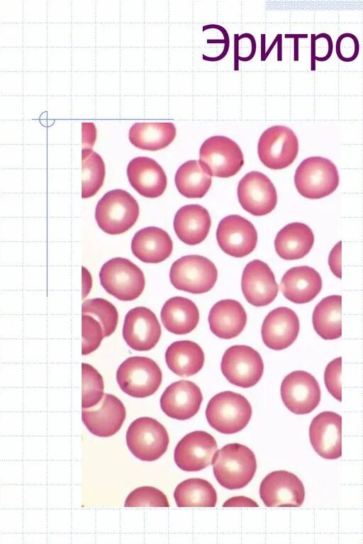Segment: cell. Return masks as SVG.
<instances>
[{"instance_id": "6da1fadb", "label": "cell", "mask_w": 363, "mask_h": 544, "mask_svg": "<svg viewBox=\"0 0 363 544\" xmlns=\"http://www.w3.org/2000/svg\"><path fill=\"white\" fill-rule=\"evenodd\" d=\"M212 465L216 480L228 489H238L247 486L257 469L254 453L240 443L227 444L217 450Z\"/></svg>"}, {"instance_id": "7a4b0ae2", "label": "cell", "mask_w": 363, "mask_h": 544, "mask_svg": "<svg viewBox=\"0 0 363 544\" xmlns=\"http://www.w3.org/2000/svg\"><path fill=\"white\" fill-rule=\"evenodd\" d=\"M139 206L128 191L116 189L106 192L98 201L95 218L99 227L110 235L128 231L139 216Z\"/></svg>"}, {"instance_id": "3957f363", "label": "cell", "mask_w": 363, "mask_h": 544, "mask_svg": "<svg viewBox=\"0 0 363 544\" xmlns=\"http://www.w3.org/2000/svg\"><path fill=\"white\" fill-rule=\"evenodd\" d=\"M252 407L240 394L225 391L213 396L206 409L208 424L217 431L233 434L242 431L249 423Z\"/></svg>"}, {"instance_id": "277c9868", "label": "cell", "mask_w": 363, "mask_h": 544, "mask_svg": "<svg viewBox=\"0 0 363 544\" xmlns=\"http://www.w3.org/2000/svg\"><path fill=\"white\" fill-rule=\"evenodd\" d=\"M339 174L335 165L329 159L312 156L304 159L294 174V184L298 193L306 199L325 197L337 189Z\"/></svg>"}, {"instance_id": "5b68a950", "label": "cell", "mask_w": 363, "mask_h": 544, "mask_svg": "<svg viewBox=\"0 0 363 544\" xmlns=\"http://www.w3.org/2000/svg\"><path fill=\"white\" fill-rule=\"evenodd\" d=\"M99 279L104 289L121 301L137 299L145 286L143 271L124 257H114L106 262L101 268Z\"/></svg>"}, {"instance_id": "8992f818", "label": "cell", "mask_w": 363, "mask_h": 544, "mask_svg": "<svg viewBox=\"0 0 363 544\" xmlns=\"http://www.w3.org/2000/svg\"><path fill=\"white\" fill-rule=\"evenodd\" d=\"M116 380L121 389L135 398L152 395L159 389L162 374L158 365L146 357L133 356L118 367Z\"/></svg>"}, {"instance_id": "52a82bcc", "label": "cell", "mask_w": 363, "mask_h": 544, "mask_svg": "<svg viewBox=\"0 0 363 544\" xmlns=\"http://www.w3.org/2000/svg\"><path fill=\"white\" fill-rule=\"evenodd\" d=\"M218 278L215 265L206 257L197 255H185L172 265L169 279L179 290L194 294L210 291Z\"/></svg>"}, {"instance_id": "ba28073f", "label": "cell", "mask_w": 363, "mask_h": 544, "mask_svg": "<svg viewBox=\"0 0 363 544\" xmlns=\"http://www.w3.org/2000/svg\"><path fill=\"white\" fill-rule=\"evenodd\" d=\"M126 444L131 453L143 461H154L167 451L169 435L166 428L150 417L134 420L126 432Z\"/></svg>"}, {"instance_id": "9c48e42d", "label": "cell", "mask_w": 363, "mask_h": 544, "mask_svg": "<svg viewBox=\"0 0 363 544\" xmlns=\"http://www.w3.org/2000/svg\"><path fill=\"white\" fill-rule=\"evenodd\" d=\"M199 162L209 175L225 178L240 171L244 165V157L234 140L226 136L214 135L201 145Z\"/></svg>"}, {"instance_id": "30bf717a", "label": "cell", "mask_w": 363, "mask_h": 544, "mask_svg": "<svg viewBox=\"0 0 363 544\" xmlns=\"http://www.w3.org/2000/svg\"><path fill=\"white\" fill-rule=\"evenodd\" d=\"M260 161L272 170H281L293 163L298 152V140L290 128L276 125L266 129L257 145Z\"/></svg>"}, {"instance_id": "8fae6325", "label": "cell", "mask_w": 363, "mask_h": 544, "mask_svg": "<svg viewBox=\"0 0 363 544\" xmlns=\"http://www.w3.org/2000/svg\"><path fill=\"white\" fill-rule=\"evenodd\" d=\"M220 369L229 382L238 387L249 388L260 380L264 372V363L257 350L247 345H236L225 351Z\"/></svg>"}, {"instance_id": "7c38bea8", "label": "cell", "mask_w": 363, "mask_h": 544, "mask_svg": "<svg viewBox=\"0 0 363 544\" xmlns=\"http://www.w3.org/2000/svg\"><path fill=\"white\" fill-rule=\"evenodd\" d=\"M320 388L310 373L296 370L287 374L281 384V397L285 406L298 415L312 412L320 401Z\"/></svg>"}, {"instance_id": "4fadbf2b", "label": "cell", "mask_w": 363, "mask_h": 544, "mask_svg": "<svg viewBox=\"0 0 363 544\" xmlns=\"http://www.w3.org/2000/svg\"><path fill=\"white\" fill-rule=\"evenodd\" d=\"M259 496L268 507H299L305 498L304 486L294 474L285 471H274L262 481Z\"/></svg>"}, {"instance_id": "5bb4252c", "label": "cell", "mask_w": 363, "mask_h": 544, "mask_svg": "<svg viewBox=\"0 0 363 544\" xmlns=\"http://www.w3.org/2000/svg\"><path fill=\"white\" fill-rule=\"evenodd\" d=\"M238 198L243 209L256 216L268 214L277 203L274 185L267 175L257 171L247 173L240 180Z\"/></svg>"}, {"instance_id": "9a60e30c", "label": "cell", "mask_w": 363, "mask_h": 544, "mask_svg": "<svg viewBox=\"0 0 363 544\" xmlns=\"http://www.w3.org/2000/svg\"><path fill=\"white\" fill-rule=\"evenodd\" d=\"M216 238L225 253L242 257L255 248L257 233L253 224L246 218L239 215H229L219 222Z\"/></svg>"}, {"instance_id": "2e32d148", "label": "cell", "mask_w": 363, "mask_h": 544, "mask_svg": "<svg viewBox=\"0 0 363 544\" xmlns=\"http://www.w3.org/2000/svg\"><path fill=\"white\" fill-rule=\"evenodd\" d=\"M217 450V443L211 434L196 431L186 434L177 443L174 459L181 470L196 472L212 464Z\"/></svg>"}, {"instance_id": "e0dca14e", "label": "cell", "mask_w": 363, "mask_h": 544, "mask_svg": "<svg viewBox=\"0 0 363 544\" xmlns=\"http://www.w3.org/2000/svg\"><path fill=\"white\" fill-rule=\"evenodd\" d=\"M162 331L155 314L148 308L138 306L125 315L123 337L127 345L138 351H147L158 343Z\"/></svg>"}, {"instance_id": "ac0fdd59", "label": "cell", "mask_w": 363, "mask_h": 544, "mask_svg": "<svg viewBox=\"0 0 363 544\" xmlns=\"http://www.w3.org/2000/svg\"><path fill=\"white\" fill-rule=\"evenodd\" d=\"M125 416V408L122 401L111 394H104L96 405L82 410L84 424L91 433L99 437H110L116 434Z\"/></svg>"}, {"instance_id": "d6986e66", "label": "cell", "mask_w": 363, "mask_h": 544, "mask_svg": "<svg viewBox=\"0 0 363 544\" xmlns=\"http://www.w3.org/2000/svg\"><path fill=\"white\" fill-rule=\"evenodd\" d=\"M241 288L246 300L258 307L272 303L279 291L272 270L267 263L259 260H254L245 267Z\"/></svg>"}, {"instance_id": "ffe728a7", "label": "cell", "mask_w": 363, "mask_h": 544, "mask_svg": "<svg viewBox=\"0 0 363 544\" xmlns=\"http://www.w3.org/2000/svg\"><path fill=\"white\" fill-rule=\"evenodd\" d=\"M309 438L314 450L326 460L342 456V417L333 411H323L312 420Z\"/></svg>"}, {"instance_id": "44dd1931", "label": "cell", "mask_w": 363, "mask_h": 544, "mask_svg": "<svg viewBox=\"0 0 363 544\" xmlns=\"http://www.w3.org/2000/svg\"><path fill=\"white\" fill-rule=\"evenodd\" d=\"M203 395L193 382L179 380L169 384L162 393L160 403L162 411L177 420H187L200 409Z\"/></svg>"}, {"instance_id": "7402d4cb", "label": "cell", "mask_w": 363, "mask_h": 544, "mask_svg": "<svg viewBox=\"0 0 363 544\" xmlns=\"http://www.w3.org/2000/svg\"><path fill=\"white\" fill-rule=\"evenodd\" d=\"M300 323L296 313L281 306L271 311L264 318L261 333L264 345L274 350L289 347L298 337Z\"/></svg>"}, {"instance_id": "603a6c76", "label": "cell", "mask_w": 363, "mask_h": 544, "mask_svg": "<svg viewBox=\"0 0 363 544\" xmlns=\"http://www.w3.org/2000/svg\"><path fill=\"white\" fill-rule=\"evenodd\" d=\"M126 172L132 187L145 197H159L166 189V174L162 167L150 157L140 156L132 159Z\"/></svg>"}, {"instance_id": "cb8c5ba5", "label": "cell", "mask_w": 363, "mask_h": 544, "mask_svg": "<svg viewBox=\"0 0 363 544\" xmlns=\"http://www.w3.org/2000/svg\"><path fill=\"white\" fill-rule=\"evenodd\" d=\"M280 288L288 300L295 304H306L320 293L322 279L313 267H294L285 272L281 280Z\"/></svg>"}, {"instance_id": "d4e9b609", "label": "cell", "mask_w": 363, "mask_h": 544, "mask_svg": "<svg viewBox=\"0 0 363 544\" xmlns=\"http://www.w3.org/2000/svg\"><path fill=\"white\" fill-rule=\"evenodd\" d=\"M208 319L211 332L220 338L228 340L241 333L247 318L240 302L233 299H224L213 306Z\"/></svg>"}, {"instance_id": "484cf974", "label": "cell", "mask_w": 363, "mask_h": 544, "mask_svg": "<svg viewBox=\"0 0 363 544\" xmlns=\"http://www.w3.org/2000/svg\"><path fill=\"white\" fill-rule=\"evenodd\" d=\"M173 224L179 240L185 244L194 245L207 237L211 220L206 209L199 204H188L177 211Z\"/></svg>"}, {"instance_id": "4316f807", "label": "cell", "mask_w": 363, "mask_h": 544, "mask_svg": "<svg viewBox=\"0 0 363 544\" xmlns=\"http://www.w3.org/2000/svg\"><path fill=\"white\" fill-rule=\"evenodd\" d=\"M173 243L163 229L149 226L139 230L131 241V251L140 260L146 263H159L169 257Z\"/></svg>"}, {"instance_id": "83f0119b", "label": "cell", "mask_w": 363, "mask_h": 544, "mask_svg": "<svg viewBox=\"0 0 363 544\" xmlns=\"http://www.w3.org/2000/svg\"><path fill=\"white\" fill-rule=\"evenodd\" d=\"M314 243V235L305 223L294 222L281 228L274 240L277 255L286 260H298L305 257Z\"/></svg>"}, {"instance_id": "f1b7e54d", "label": "cell", "mask_w": 363, "mask_h": 544, "mask_svg": "<svg viewBox=\"0 0 363 544\" xmlns=\"http://www.w3.org/2000/svg\"><path fill=\"white\" fill-rule=\"evenodd\" d=\"M160 317L168 331L176 335H185L196 328L199 321V311L191 300L174 296L164 304Z\"/></svg>"}, {"instance_id": "f546056e", "label": "cell", "mask_w": 363, "mask_h": 544, "mask_svg": "<svg viewBox=\"0 0 363 544\" xmlns=\"http://www.w3.org/2000/svg\"><path fill=\"white\" fill-rule=\"evenodd\" d=\"M172 122H137L129 129L130 142L136 148L156 151L167 147L176 137Z\"/></svg>"}, {"instance_id": "4dcf8cb0", "label": "cell", "mask_w": 363, "mask_h": 544, "mask_svg": "<svg viewBox=\"0 0 363 544\" xmlns=\"http://www.w3.org/2000/svg\"><path fill=\"white\" fill-rule=\"evenodd\" d=\"M202 348L191 340L172 343L165 352L169 369L180 377H189L199 372L204 364Z\"/></svg>"}, {"instance_id": "1f68e13d", "label": "cell", "mask_w": 363, "mask_h": 544, "mask_svg": "<svg viewBox=\"0 0 363 544\" xmlns=\"http://www.w3.org/2000/svg\"><path fill=\"white\" fill-rule=\"evenodd\" d=\"M342 296L330 295L323 298L315 307L312 322L317 334L324 340H335L342 335Z\"/></svg>"}, {"instance_id": "d6a6232c", "label": "cell", "mask_w": 363, "mask_h": 544, "mask_svg": "<svg viewBox=\"0 0 363 544\" xmlns=\"http://www.w3.org/2000/svg\"><path fill=\"white\" fill-rule=\"evenodd\" d=\"M174 181L182 195L189 199H199L208 192L211 185V176L203 170L199 160H189L178 168Z\"/></svg>"}, {"instance_id": "836d02e7", "label": "cell", "mask_w": 363, "mask_h": 544, "mask_svg": "<svg viewBox=\"0 0 363 544\" xmlns=\"http://www.w3.org/2000/svg\"><path fill=\"white\" fill-rule=\"evenodd\" d=\"M174 497L179 507H214L217 501V494L213 485L200 478H190L182 482L177 486Z\"/></svg>"}, {"instance_id": "e575fe53", "label": "cell", "mask_w": 363, "mask_h": 544, "mask_svg": "<svg viewBox=\"0 0 363 544\" xmlns=\"http://www.w3.org/2000/svg\"><path fill=\"white\" fill-rule=\"evenodd\" d=\"M105 165L101 157L91 148L82 150V197L94 196L102 187L105 178Z\"/></svg>"}, {"instance_id": "d590c367", "label": "cell", "mask_w": 363, "mask_h": 544, "mask_svg": "<svg viewBox=\"0 0 363 544\" xmlns=\"http://www.w3.org/2000/svg\"><path fill=\"white\" fill-rule=\"evenodd\" d=\"M82 314L97 318L102 326L104 337L111 335L116 328L118 320L117 309L104 299L85 300L82 306Z\"/></svg>"}, {"instance_id": "8d00e7d4", "label": "cell", "mask_w": 363, "mask_h": 544, "mask_svg": "<svg viewBox=\"0 0 363 544\" xmlns=\"http://www.w3.org/2000/svg\"><path fill=\"white\" fill-rule=\"evenodd\" d=\"M82 407L96 405L104 396V381L100 373L91 365L82 363Z\"/></svg>"}, {"instance_id": "74e56055", "label": "cell", "mask_w": 363, "mask_h": 544, "mask_svg": "<svg viewBox=\"0 0 363 544\" xmlns=\"http://www.w3.org/2000/svg\"><path fill=\"white\" fill-rule=\"evenodd\" d=\"M125 507L158 506L169 507L166 495L160 490L150 486L136 488L127 496Z\"/></svg>"}, {"instance_id": "f35d334b", "label": "cell", "mask_w": 363, "mask_h": 544, "mask_svg": "<svg viewBox=\"0 0 363 544\" xmlns=\"http://www.w3.org/2000/svg\"><path fill=\"white\" fill-rule=\"evenodd\" d=\"M82 338L83 355L96 350L104 338L101 323L91 316L82 314Z\"/></svg>"}, {"instance_id": "ab89813d", "label": "cell", "mask_w": 363, "mask_h": 544, "mask_svg": "<svg viewBox=\"0 0 363 544\" xmlns=\"http://www.w3.org/2000/svg\"><path fill=\"white\" fill-rule=\"evenodd\" d=\"M335 50L337 56L340 60L350 62L354 60L359 55V40L352 33H342L337 39Z\"/></svg>"}, {"instance_id": "60d3db41", "label": "cell", "mask_w": 363, "mask_h": 544, "mask_svg": "<svg viewBox=\"0 0 363 544\" xmlns=\"http://www.w3.org/2000/svg\"><path fill=\"white\" fill-rule=\"evenodd\" d=\"M342 367V357H338L330 361L324 372V382L330 394L337 400L342 401V389L340 381Z\"/></svg>"}, {"instance_id": "b9f144b4", "label": "cell", "mask_w": 363, "mask_h": 544, "mask_svg": "<svg viewBox=\"0 0 363 544\" xmlns=\"http://www.w3.org/2000/svg\"><path fill=\"white\" fill-rule=\"evenodd\" d=\"M341 241H339L335 246L331 250L329 257L328 264L333 274L337 278H342L341 271Z\"/></svg>"}, {"instance_id": "7bdbcfd3", "label": "cell", "mask_w": 363, "mask_h": 544, "mask_svg": "<svg viewBox=\"0 0 363 544\" xmlns=\"http://www.w3.org/2000/svg\"><path fill=\"white\" fill-rule=\"evenodd\" d=\"M259 505L250 498L239 496H233L228 499L223 504V507L230 506H249V507H257Z\"/></svg>"}, {"instance_id": "ee69618b", "label": "cell", "mask_w": 363, "mask_h": 544, "mask_svg": "<svg viewBox=\"0 0 363 544\" xmlns=\"http://www.w3.org/2000/svg\"><path fill=\"white\" fill-rule=\"evenodd\" d=\"M82 143L86 145V144H89V147L91 148L92 145H91V142L94 143V141L93 139H91V135H96V128L94 129L92 131L91 128L94 126L93 123H91V126L90 128L89 131L88 132V123H82Z\"/></svg>"}, {"instance_id": "f6af8a7d", "label": "cell", "mask_w": 363, "mask_h": 544, "mask_svg": "<svg viewBox=\"0 0 363 544\" xmlns=\"http://www.w3.org/2000/svg\"><path fill=\"white\" fill-rule=\"evenodd\" d=\"M315 35H311V70H315Z\"/></svg>"}]
</instances>
